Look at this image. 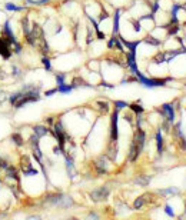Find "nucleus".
Segmentation results:
<instances>
[{
    "label": "nucleus",
    "instance_id": "1",
    "mask_svg": "<svg viewBox=\"0 0 186 220\" xmlns=\"http://www.w3.org/2000/svg\"><path fill=\"white\" fill-rule=\"evenodd\" d=\"M145 139H146V134L139 127L136 134L133 136V140H132V144H130V150H129V160L130 162H135L139 157V154H140V152L143 150V146H145Z\"/></svg>",
    "mask_w": 186,
    "mask_h": 220
},
{
    "label": "nucleus",
    "instance_id": "2",
    "mask_svg": "<svg viewBox=\"0 0 186 220\" xmlns=\"http://www.w3.org/2000/svg\"><path fill=\"white\" fill-rule=\"evenodd\" d=\"M117 115H119V110H115L112 119H110V140L112 143H116V140L119 137V130H117Z\"/></svg>",
    "mask_w": 186,
    "mask_h": 220
},
{
    "label": "nucleus",
    "instance_id": "3",
    "mask_svg": "<svg viewBox=\"0 0 186 220\" xmlns=\"http://www.w3.org/2000/svg\"><path fill=\"white\" fill-rule=\"evenodd\" d=\"M162 115L165 116V119L166 120H169L170 123L175 120V110H173V106L169 105V103H165L162 106V112H160Z\"/></svg>",
    "mask_w": 186,
    "mask_h": 220
},
{
    "label": "nucleus",
    "instance_id": "4",
    "mask_svg": "<svg viewBox=\"0 0 186 220\" xmlns=\"http://www.w3.org/2000/svg\"><path fill=\"white\" fill-rule=\"evenodd\" d=\"M90 196H92V199L95 202H100V200H104V199L109 196V192H107L106 187H102V189H98V190L92 192Z\"/></svg>",
    "mask_w": 186,
    "mask_h": 220
},
{
    "label": "nucleus",
    "instance_id": "5",
    "mask_svg": "<svg viewBox=\"0 0 186 220\" xmlns=\"http://www.w3.org/2000/svg\"><path fill=\"white\" fill-rule=\"evenodd\" d=\"M0 56L5 57V59H9V57L11 56L10 49H9V44L6 43L3 39H0Z\"/></svg>",
    "mask_w": 186,
    "mask_h": 220
},
{
    "label": "nucleus",
    "instance_id": "6",
    "mask_svg": "<svg viewBox=\"0 0 186 220\" xmlns=\"http://www.w3.org/2000/svg\"><path fill=\"white\" fill-rule=\"evenodd\" d=\"M149 197H150V194H143L140 197H137L136 200H135V203H133V207H135V209H140L143 204H146Z\"/></svg>",
    "mask_w": 186,
    "mask_h": 220
},
{
    "label": "nucleus",
    "instance_id": "7",
    "mask_svg": "<svg viewBox=\"0 0 186 220\" xmlns=\"http://www.w3.org/2000/svg\"><path fill=\"white\" fill-rule=\"evenodd\" d=\"M156 149H158L159 154L163 152V137H162V132L160 130L156 132Z\"/></svg>",
    "mask_w": 186,
    "mask_h": 220
},
{
    "label": "nucleus",
    "instance_id": "8",
    "mask_svg": "<svg viewBox=\"0 0 186 220\" xmlns=\"http://www.w3.org/2000/svg\"><path fill=\"white\" fill-rule=\"evenodd\" d=\"M119 19H120V10H116L115 19H113V34L119 33Z\"/></svg>",
    "mask_w": 186,
    "mask_h": 220
},
{
    "label": "nucleus",
    "instance_id": "9",
    "mask_svg": "<svg viewBox=\"0 0 186 220\" xmlns=\"http://www.w3.org/2000/svg\"><path fill=\"white\" fill-rule=\"evenodd\" d=\"M47 129L46 127H43V126H36L34 127V134L37 136V137H43V136H46L47 134Z\"/></svg>",
    "mask_w": 186,
    "mask_h": 220
},
{
    "label": "nucleus",
    "instance_id": "10",
    "mask_svg": "<svg viewBox=\"0 0 186 220\" xmlns=\"http://www.w3.org/2000/svg\"><path fill=\"white\" fill-rule=\"evenodd\" d=\"M73 86H72V84H65V83H63V84H59V86H57V90H59V92H60V93H70L72 90H73Z\"/></svg>",
    "mask_w": 186,
    "mask_h": 220
},
{
    "label": "nucleus",
    "instance_id": "11",
    "mask_svg": "<svg viewBox=\"0 0 186 220\" xmlns=\"http://www.w3.org/2000/svg\"><path fill=\"white\" fill-rule=\"evenodd\" d=\"M178 192H179V189H176V187H169V189H165V190H159V193L163 194V196H168V194H176Z\"/></svg>",
    "mask_w": 186,
    "mask_h": 220
},
{
    "label": "nucleus",
    "instance_id": "12",
    "mask_svg": "<svg viewBox=\"0 0 186 220\" xmlns=\"http://www.w3.org/2000/svg\"><path fill=\"white\" fill-rule=\"evenodd\" d=\"M7 10H10V11H20V10H23L24 7H20V6H16V5H13V3H6V6H5Z\"/></svg>",
    "mask_w": 186,
    "mask_h": 220
},
{
    "label": "nucleus",
    "instance_id": "13",
    "mask_svg": "<svg viewBox=\"0 0 186 220\" xmlns=\"http://www.w3.org/2000/svg\"><path fill=\"white\" fill-rule=\"evenodd\" d=\"M96 105L99 106V109H100L102 113H107V112H109V105H107L106 102H102V100H100V102H98Z\"/></svg>",
    "mask_w": 186,
    "mask_h": 220
},
{
    "label": "nucleus",
    "instance_id": "14",
    "mask_svg": "<svg viewBox=\"0 0 186 220\" xmlns=\"http://www.w3.org/2000/svg\"><path fill=\"white\" fill-rule=\"evenodd\" d=\"M11 139H13V142L16 143V146H22L23 144V140H22V136L19 134V133H14L13 136H11Z\"/></svg>",
    "mask_w": 186,
    "mask_h": 220
},
{
    "label": "nucleus",
    "instance_id": "15",
    "mask_svg": "<svg viewBox=\"0 0 186 220\" xmlns=\"http://www.w3.org/2000/svg\"><path fill=\"white\" fill-rule=\"evenodd\" d=\"M129 107H130V109L133 110V112H135L136 115H142V113H143V107H140V106L135 105V103H133V105H130Z\"/></svg>",
    "mask_w": 186,
    "mask_h": 220
},
{
    "label": "nucleus",
    "instance_id": "16",
    "mask_svg": "<svg viewBox=\"0 0 186 220\" xmlns=\"http://www.w3.org/2000/svg\"><path fill=\"white\" fill-rule=\"evenodd\" d=\"M42 61H43L44 69H46V70H52V63H50V60L47 59V57H43V59H42Z\"/></svg>",
    "mask_w": 186,
    "mask_h": 220
},
{
    "label": "nucleus",
    "instance_id": "17",
    "mask_svg": "<svg viewBox=\"0 0 186 220\" xmlns=\"http://www.w3.org/2000/svg\"><path fill=\"white\" fill-rule=\"evenodd\" d=\"M115 106L117 110L120 109H125V107H127V103H125V102H115Z\"/></svg>",
    "mask_w": 186,
    "mask_h": 220
},
{
    "label": "nucleus",
    "instance_id": "18",
    "mask_svg": "<svg viewBox=\"0 0 186 220\" xmlns=\"http://www.w3.org/2000/svg\"><path fill=\"white\" fill-rule=\"evenodd\" d=\"M137 184H142V186H145V184H149V177H142V179H139V180H136Z\"/></svg>",
    "mask_w": 186,
    "mask_h": 220
},
{
    "label": "nucleus",
    "instance_id": "19",
    "mask_svg": "<svg viewBox=\"0 0 186 220\" xmlns=\"http://www.w3.org/2000/svg\"><path fill=\"white\" fill-rule=\"evenodd\" d=\"M165 212H166V215L170 216V217H173V216H175V213H173V209H172L170 206H165Z\"/></svg>",
    "mask_w": 186,
    "mask_h": 220
},
{
    "label": "nucleus",
    "instance_id": "20",
    "mask_svg": "<svg viewBox=\"0 0 186 220\" xmlns=\"http://www.w3.org/2000/svg\"><path fill=\"white\" fill-rule=\"evenodd\" d=\"M56 82H57V84H63L65 83V74H57L56 76Z\"/></svg>",
    "mask_w": 186,
    "mask_h": 220
},
{
    "label": "nucleus",
    "instance_id": "21",
    "mask_svg": "<svg viewBox=\"0 0 186 220\" xmlns=\"http://www.w3.org/2000/svg\"><path fill=\"white\" fill-rule=\"evenodd\" d=\"M56 92H59V90H57V89H52V90H47V92H46V96H47V97H50V96H53V94H55Z\"/></svg>",
    "mask_w": 186,
    "mask_h": 220
},
{
    "label": "nucleus",
    "instance_id": "22",
    "mask_svg": "<svg viewBox=\"0 0 186 220\" xmlns=\"http://www.w3.org/2000/svg\"><path fill=\"white\" fill-rule=\"evenodd\" d=\"M89 219H99V216L95 215V213H90V215H89Z\"/></svg>",
    "mask_w": 186,
    "mask_h": 220
},
{
    "label": "nucleus",
    "instance_id": "23",
    "mask_svg": "<svg viewBox=\"0 0 186 220\" xmlns=\"http://www.w3.org/2000/svg\"><path fill=\"white\" fill-rule=\"evenodd\" d=\"M185 212H186V210H185Z\"/></svg>",
    "mask_w": 186,
    "mask_h": 220
}]
</instances>
